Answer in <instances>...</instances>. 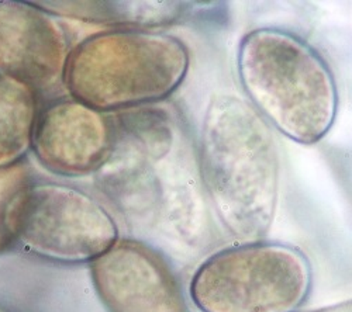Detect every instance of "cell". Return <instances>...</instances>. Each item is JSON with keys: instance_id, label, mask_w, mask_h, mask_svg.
I'll use <instances>...</instances> for the list:
<instances>
[{"instance_id": "5b68a950", "label": "cell", "mask_w": 352, "mask_h": 312, "mask_svg": "<svg viewBox=\"0 0 352 312\" xmlns=\"http://www.w3.org/2000/svg\"><path fill=\"white\" fill-rule=\"evenodd\" d=\"M100 202L75 186L36 180L23 208L17 243L58 263H92L119 241Z\"/></svg>"}, {"instance_id": "30bf717a", "label": "cell", "mask_w": 352, "mask_h": 312, "mask_svg": "<svg viewBox=\"0 0 352 312\" xmlns=\"http://www.w3.org/2000/svg\"><path fill=\"white\" fill-rule=\"evenodd\" d=\"M38 99L25 83L0 73V167L16 165L32 152Z\"/></svg>"}, {"instance_id": "3957f363", "label": "cell", "mask_w": 352, "mask_h": 312, "mask_svg": "<svg viewBox=\"0 0 352 312\" xmlns=\"http://www.w3.org/2000/svg\"><path fill=\"white\" fill-rule=\"evenodd\" d=\"M190 68L186 44L169 33L110 28L87 36L69 53L64 89L104 115L169 99Z\"/></svg>"}, {"instance_id": "7c38bea8", "label": "cell", "mask_w": 352, "mask_h": 312, "mask_svg": "<svg viewBox=\"0 0 352 312\" xmlns=\"http://www.w3.org/2000/svg\"><path fill=\"white\" fill-rule=\"evenodd\" d=\"M0 312H6V311H3V309H2V308H0Z\"/></svg>"}, {"instance_id": "7a4b0ae2", "label": "cell", "mask_w": 352, "mask_h": 312, "mask_svg": "<svg viewBox=\"0 0 352 312\" xmlns=\"http://www.w3.org/2000/svg\"><path fill=\"white\" fill-rule=\"evenodd\" d=\"M237 71L251 106L293 143L314 145L333 128L338 89L329 62L296 33L259 27L237 49Z\"/></svg>"}, {"instance_id": "ba28073f", "label": "cell", "mask_w": 352, "mask_h": 312, "mask_svg": "<svg viewBox=\"0 0 352 312\" xmlns=\"http://www.w3.org/2000/svg\"><path fill=\"white\" fill-rule=\"evenodd\" d=\"M113 144V117L68 96L40 108L32 152L50 173L75 179L95 175Z\"/></svg>"}, {"instance_id": "8fae6325", "label": "cell", "mask_w": 352, "mask_h": 312, "mask_svg": "<svg viewBox=\"0 0 352 312\" xmlns=\"http://www.w3.org/2000/svg\"><path fill=\"white\" fill-rule=\"evenodd\" d=\"M34 182L33 167L27 158L0 167V253L17 243L23 208Z\"/></svg>"}, {"instance_id": "277c9868", "label": "cell", "mask_w": 352, "mask_h": 312, "mask_svg": "<svg viewBox=\"0 0 352 312\" xmlns=\"http://www.w3.org/2000/svg\"><path fill=\"white\" fill-rule=\"evenodd\" d=\"M311 290V267L295 246L252 241L221 249L195 272L201 312H296Z\"/></svg>"}, {"instance_id": "6da1fadb", "label": "cell", "mask_w": 352, "mask_h": 312, "mask_svg": "<svg viewBox=\"0 0 352 312\" xmlns=\"http://www.w3.org/2000/svg\"><path fill=\"white\" fill-rule=\"evenodd\" d=\"M201 184L223 228L241 242L261 241L276 215L280 156L271 125L245 100L216 95L201 119Z\"/></svg>"}, {"instance_id": "52a82bcc", "label": "cell", "mask_w": 352, "mask_h": 312, "mask_svg": "<svg viewBox=\"0 0 352 312\" xmlns=\"http://www.w3.org/2000/svg\"><path fill=\"white\" fill-rule=\"evenodd\" d=\"M72 51L58 17L33 2L0 0V73L30 86L38 97L64 89Z\"/></svg>"}, {"instance_id": "9c48e42d", "label": "cell", "mask_w": 352, "mask_h": 312, "mask_svg": "<svg viewBox=\"0 0 352 312\" xmlns=\"http://www.w3.org/2000/svg\"><path fill=\"white\" fill-rule=\"evenodd\" d=\"M33 3L55 17L134 30H155L181 23L193 9L190 2L168 0H41Z\"/></svg>"}, {"instance_id": "8992f818", "label": "cell", "mask_w": 352, "mask_h": 312, "mask_svg": "<svg viewBox=\"0 0 352 312\" xmlns=\"http://www.w3.org/2000/svg\"><path fill=\"white\" fill-rule=\"evenodd\" d=\"M89 265L107 312H189L173 269L148 243L119 239Z\"/></svg>"}]
</instances>
